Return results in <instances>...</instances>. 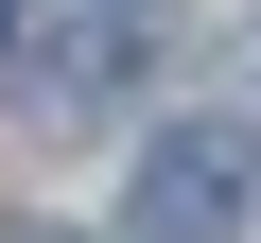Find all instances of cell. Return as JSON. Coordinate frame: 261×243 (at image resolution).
<instances>
[{"label":"cell","mask_w":261,"mask_h":243,"mask_svg":"<svg viewBox=\"0 0 261 243\" xmlns=\"http://www.w3.org/2000/svg\"><path fill=\"white\" fill-rule=\"evenodd\" d=\"M244 139H226V122H174V139L140 157V191H122V243H226L244 226Z\"/></svg>","instance_id":"cell-1"},{"label":"cell","mask_w":261,"mask_h":243,"mask_svg":"<svg viewBox=\"0 0 261 243\" xmlns=\"http://www.w3.org/2000/svg\"><path fill=\"white\" fill-rule=\"evenodd\" d=\"M0 35H18V0H0Z\"/></svg>","instance_id":"cell-2"}]
</instances>
